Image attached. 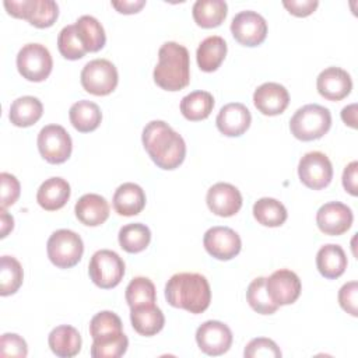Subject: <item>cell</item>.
I'll return each instance as SVG.
<instances>
[{
	"instance_id": "cell-1",
	"label": "cell",
	"mask_w": 358,
	"mask_h": 358,
	"mask_svg": "<svg viewBox=\"0 0 358 358\" xmlns=\"http://www.w3.org/2000/svg\"><path fill=\"white\" fill-rule=\"evenodd\" d=\"M141 140L150 158L161 169L172 171L178 168L186 157L183 137L162 120L147 123Z\"/></svg>"
},
{
	"instance_id": "cell-2",
	"label": "cell",
	"mask_w": 358,
	"mask_h": 358,
	"mask_svg": "<svg viewBox=\"0 0 358 358\" xmlns=\"http://www.w3.org/2000/svg\"><path fill=\"white\" fill-rule=\"evenodd\" d=\"M166 302L190 313H203L211 302V289L207 278L199 273L173 274L165 285Z\"/></svg>"
},
{
	"instance_id": "cell-3",
	"label": "cell",
	"mask_w": 358,
	"mask_h": 358,
	"mask_svg": "<svg viewBox=\"0 0 358 358\" xmlns=\"http://www.w3.org/2000/svg\"><path fill=\"white\" fill-rule=\"evenodd\" d=\"M154 81L166 91H180L190 81L189 52L178 42H165L158 50V64L154 69Z\"/></svg>"
},
{
	"instance_id": "cell-4",
	"label": "cell",
	"mask_w": 358,
	"mask_h": 358,
	"mask_svg": "<svg viewBox=\"0 0 358 358\" xmlns=\"http://www.w3.org/2000/svg\"><path fill=\"white\" fill-rule=\"evenodd\" d=\"M331 127V113L317 103H308L299 108L289 120L292 136L301 141L322 138Z\"/></svg>"
},
{
	"instance_id": "cell-5",
	"label": "cell",
	"mask_w": 358,
	"mask_h": 358,
	"mask_svg": "<svg viewBox=\"0 0 358 358\" xmlns=\"http://www.w3.org/2000/svg\"><path fill=\"white\" fill-rule=\"evenodd\" d=\"M49 260L59 268L74 267L83 257L84 243L78 234L70 229L55 231L46 243Z\"/></svg>"
},
{
	"instance_id": "cell-6",
	"label": "cell",
	"mask_w": 358,
	"mask_h": 358,
	"mask_svg": "<svg viewBox=\"0 0 358 358\" xmlns=\"http://www.w3.org/2000/svg\"><path fill=\"white\" fill-rule=\"evenodd\" d=\"M88 274L96 287L102 289L113 288L124 275V262L116 252L101 249L92 255Z\"/></svg>"
},
{
	"instance_id": "cell-7",
	"label": "cell",
	"mask_w": 358,
	"mask_h": 358,
	"mask_svg": "<svg viewBox=\"0 0 358 358\" xmlns=\"http://www.w3.org/2000/svg\"><path fill=\"white\" fill-rule=\"evenodd\" d=\"M83 88L96 96L109 95L117 85L119 74L115 64L106 59H94L81 70Z\"/></svg>"
},
{
	"instance_id": "cell-8",
	"label": "cell",
	"mask_w": 358,
	"mask_h": 358,
	"mask_svg": "<svg viewBox=\"0 0 358 358\" xmlns=\"http://www.w3.org/2000/svg\"><path fill=\"white\" fill-rule=\"evenodd\" d=\"M7 13L15 18L28 20L36 28H48L59 15V6L53 0H11L4 1Z\"/></svg>"
},
{
	"instance_id": "cell-9",
	"label": "cell",
	"mask_w": 358,
	"mask_h": 358,
	"mask_svg": "<svg viewBox=\"0 0 358 358\" xmlns=\"http://www.w3.org/2000/svg\"><path fill=\"white\" fill-rule=\"evenodd\" d=\"M52 67L53 60L50 52L41 43H27L17 55V69L28 81L41 83L46 80Z\"/></svg>"
},
{
	"instance_id": "cell-10",
	"label": "cell",
	"mask_w": 358,
	"mask_h": 358,
	"mask_svg": "<svg viewBox=\"0 0 358 358\" xmlns=\"http://www.w3.org/2000/svg\"><path fill=\"white\" fill-rule=\"evenodd\" d=\"M38 150L49 164H63L71 155V137L60 124H48L38 134Z\"/></svg>"
},
{
	"instance_id": "cell-11",
	"label": "cell",
	"mask_w": 358,
	"mask_h": 358,
	"mask_svg": "<svg viewBox=\"0 0 358 358\" xmlns=\"http://www.w3.org/2000/svg\"><path fill=\"white\" fill-rule=\"evenodd\" d=\"M298 176L306 187L320 190L330 185L333 179V165L326 154L310 151L299 159Z\"/></svg>"
},
{
	"instance_id": "cell-12",
	"label": "cell",
	"mask_w": 358,
	"mask_h": 358,
	"mask_svg": "<svg viewBox=\"0 0 358 358\" xmlns=\"http://www.w3.org/2000/svg\"><path fill=\"white\" fill-rule=\"evenodd\" d=\"M231 329L220 320H207L196 330V343L199 348L211 357L225 354L232 345Z\"/></svg>"
},
{
	"instance_id": "cell-13",
	"label": "cell",
	"mask_w": 358,
	"mask_h": 358,
	"mask_svg": "<svg viewBox=\"0 0 358 358\" xmlns=\"http://www.w3.org/2000/svg\"><path fill=\"white\" fill-rule=\"evenodd\" d=\"M232 36L243 46H257L267 36V22L256 11L246 10L238 13L231 22Z\"/></svg>"
},
{
	"instance_id": "cell-14",
	"label": "cell",
	"mask_w": 358,
	"mask_h": 358,
	"mask_svg": "<svg viewBox=\"0 0 358 358\" xmlns=\"http://www.w3.org/2000/svg\"><path fill=\"white\" fill-rule=\"evenodd\" d=\"M203 245L207 253L218 260H231L242 248L241 236L229 227H213L206 231Z\"/></svg>"
},
{
	"instance_id": "cell-15",
	"label": "cell",
	"mask_w": 358,
	"mask_h": 358,
	"mask_svg": "<svg viewBox=\"0 0 358 358\" xmlns=\"http://www.w3.org/2000/svg\"><path fill=\"white\" fill-rule=\"evenodd\" d=\"M354 221L351 208L340 201L324 203L316 213L317 228L330 236L343 235L347 232Z\"/></svg>"
},
{
	"instance_id": "cell-16",
	"label": "cell",
	"mask_w": 358,
	"mask_h": 358,
	"mask_svg": "<svg viewBox=\"0 0 358 358\" xmlns=\"http://www.w3.org/2000/svg\"><path fill=\"white\" fill-rule=\"evenodd\" d=\"M266 289L271 301L278 305H291L301 295V280L299 277L288 270L280 268L274 271L268 278H266Z\"/></svg>"
},
{
	"instance_id": "cell-17",
	"label": "cell",
	"mask_w": 358,
	"mask_h": 358,
	"mask_svg": "<svg viewBox=\"0 0 358 358\" xmlns=\"http://www.w3.org/2000/svg\"><path fill=\"white\" fill-rule=\"evenodd\" d=\"M211 213L218 217H232L242 207V194L231 183L218 182L213 185L206 196Z\"/></svg>"
},
{
	"instance_id": "cell-18",
	"label": "cell",
	"mask_w": 358,
	"mask_h": 358,
	"mask_svg": "<svg viewBox=\"0 0 358 358\" xmlns=\"http://www.w3.org/2000/svg\"><path fill=\"white\" fill-rule=\"evenodd\" d=\"M253 103L256 109L266 116L281 115L289 103V94L287 88L278 83H264L255 90Z\"/></svg>"
},
{
	"instance_id": "cell-19",
	"label": "cell",
	"mask_w": 358,
	"mask_h": 358,
	"mask_svg": "<svg viewBox=\"0 0 358 358\" xmlns=\"http://www.w3.org/2000/svg\"><path fill=\"white\" fill-rule=\"evenodd\" d=\"M217 129L227 137L242 136L252 123L249 109L241 102H231L224 105L215 119Z\"/></svg>"
},
{
	"instance_id": "cell-20",
	"label": "cell",
	"mask_w": 358,
	"mask_h": 358,
	"mask_svg": "<svg viewBox=\"0 0 358 358\" xmlns=\"http://www.w3.org/2000/svg\"><path fill=\"white\" fill-rule=\"evenodd\" d=\"M317 92L327 101H341L352 90L351 76L340 67L324 69L316 80Z\"/></svg>"
},
{
	"instance_id": "cell-21",
	"label": "cell",
	"mask_w": 358,
	"mask_h": 358,
	"mask_svg": "<svg viewBox=\"0 0 358 358\" xmlns=\"http://www.w3.org/2000/svg\"><path fill=\"white\" fill-rule=\"evenodd\" d=\"M74 213L81 224L87 227H98L108 220L109 204L101 194L87 193L76 203Z\"/></svg>"
},
{
	"instance_id": "cell-22",
	"label": "cell",
	"mask_w": 358,
	"mask_h": 358,
	"mask_svg": "<svg viewBox=\"0 0 358 358\" xmlns=\"http://www.w3.org/2000/svg\"><path fill=\"white\" fill-rule=\"evenodd\" d=\"M70 185L59 176L46 179L36 192L38 204L46 211H56L66 206L70 199Z\"/></svg>"
},
{
	"instance_id": "cell-23",
	"label": "cell",
	"mask_w": 358,
	"mask_h": 358,
	"mask_svg": "<svg viewBox=\"0 0 358 358\" xmlns=\"http://www.w3.org/2000/svg\"><path fill=\"white\" fill-rule=\"evenodd\" d=\"M113 208L119 215L131 217L137 215L145 207V193L144 190L131 182L120 185L113 194Z\"/></svg>"
},
{
	"instance_id": "cell-24",
	"label": "cell",
	"mask_w": 358,
	"mask_h": 358,
	"mask_svg": "<svg viewBox=\"0 0 358 358\" xmlns=\"http://www.w3.org/2000/svg\"><path fill=\"white\" fill-rule=\"evenodd\" d=\"M130 322L133 329L145 337L155 336L165 324V316L155 303L141 305L130 309Z\"/></svg>"
},
{
	"instance_id": "cell-25",
	"label": "cell",
	"mask_w": 358,
	"mask_h": 358,
	"mask_svg": "<svg viewBox=\"0 0 358 358\" xmlns=\"http://www.w3.org/2000/svg\"><path fill=\"white\" fill-rule=\"evenodd\" d=\"M81 336L78 330L70 324L55 327L48 337V344L52 352L60 358H71L81 350Z\"/></svg>"
},
{
	"instance_id": "cell-26",
	"label": "cell",
	"mask_w": 358,
	"mask_h": 358,
	"mask_svg": "<svg viewBox=\"0 0 358 358\" xmlns=\"http://www.w3.org/2000/svg\"><path fill=\"white\" fill-rule=\"evenodd\" d=\"M347 264L345 252L340 245L327 243L322 246L316 255V267L319 273L329 280H336L343 275Z\"/></svg>"
},
{
	"instance_id": "cell-27",
	"label": "cell",
	"mask_w": 358,
	"mask_h": 358,
	"mask_svg": "<svg viewBox=\"0 0 358 358\" xmlns=\"http://www.w3.org/2000/svg\"><path fill=\"white\" fill-rule=\"evenodd\" d=\"M227 56V42L218 35L203 39L196 50V59L200 70L206 73L215 71Z\"/></svg>"
},
{
	"instance_id": "cell-28",
	"label": "cell",
	"mask_w": 358,
	"mask_h": 358,
	"mask_svg": "<svg viewBox=\"0 0 358 358\" xmlns=\"http://www.w3.org/2000/svg\"><path fill=\"white\" fill-rule=\"evenodd\" d=\"M43 113L42 102L31 95L17 98L10 106V122L17 127H28L35 124Z\"/></svg>"
},
{
	"instance_id": "cell-29",
	"label": "cell",
	"mask_w": 358,
	"mask_h": 358,
	"mask_svg": "<svg viewBox=\"0 0 358 358\" xmlns=\"http://www.w3.org/2000/svg\"><path fill=\"white\" fill-rule=\"evenodd\" d=\"M69 117L76 130L80 133H90L98 129L102 120V112L95 102L81 99L71 105Z\"/></svg>"
},
{
	"instance_id": "cell-30",
	"label": "cell",
	"mask_w": 358,
	"mask_h": 358,
	"mask_svg": "<svg viewBox=\"0 0 358 358\" xmlns=\"http://www.w3.org/2000/svg\"><path fill=\"white\" fill-rule=\"evenodd\" d=\"M228 13L224 0H197L192 7L193 20L201 28H215L221 25Z\"/></svg>"
},
{
	"instance_id": "cell-31",
	"label": "cell",
	"mask_w": 358,
	"mask_h": 358,
	"mask_svg": "<svg viewBox=\"0 0 358 358\" xmlns=\"http://www.w3.org/2000/svg\"><path fill=\"white\" fill-rule=\"evenodd\" d=\"M214 108V98L207 91H193L182 98L180 112L190 122L207 119Z\"/></svg>"
},
{
	"instance_id": "cell-32",
	"label": "cell",
	"mask_w": 358,
	"mask_h": 358,
	"mask_svg": "<svg viewBox=\"0 0 358 358\" xmlns=\"http://www.w3.org/2000/svg\"><path fill=\"white\" fill-rule=\"evenodd\" d=\"M76 29L87 52H98L105 46L106 36L101 22L92 15H81L76 21Z\"/></svg>"
},
{
	"instance_id": "cell-33",
	"label": "cell",
	"mask_w": 358,
	"mask_h": 358,
	"mask_svg": "<svg viewBox=\"0 0 358 358\" xmlns=\"http://www.w3.org/2000/svg\"><path fill=\"white\" fill-rule=\"evenodd\" d=\"M255 220L264 227H281L288 217L284 204L273 197H262L253 204Z\"/></svg>"
},
{
	"instance_id": "cell-34",
	"label": "cell",
	"mask_w": 358,
	"mask_h": 358,
	"mask_svg": "<svg viewBox=\"0 0 358 358\" xmlns=\"http://www.w3.org/2000/svg\"><path fill=\"white\" fill-rule=\"evenodd\" d=\"M117 239L120 248L127 253H140L150 245L151 231L141 222L126 224L120 228Z\"/></svg>"
},
{
	"instance_id": "cell-35",
	"label": "cell",
	"mask_w": 358,
	"mask_h": 358,
	"mask_svg": "<svg viewBox=\"0 0 358 358\" xmlns=\"http://www.w3.org/2000/svg\"><path fill=\"white\" fill-rule=\"evenodd\" d=\"M24 280V271L20 262L13 256H1L0 259V295L7 296L15 294Z\"/></svg>"
},
{
	"instance_id": "cell-36",
	"label": "cell",
	"mask_w": 358,
	"mask_h": 358,
	"mask_svg": "<svg viewBox=\"0 0 358 358\" xmlns=\"http://www.w3.org/2000/svg\"><path fill=\"white\" fill-rule=\"evenodd\" d=\"M120 333H123V324L115 312L102 310L90 322V336L92 340H105Z\"/></svg>"
},
{
	"instance_id": "cell-37",
	"label": "cell",
	"mask_w": 358,
	"mask_h": 358,
	"mask_svg": "<svg viewBox=\"0 0 358 358\" xmlns=\"http://www.w3.org/2000/svg\"><path fill=\"white\" fill-rule=\"evenodd\" d=\"M126 302L131 308L155 303V285L147 277H134L126 287Z\"/></svg>"
},
{
	"instance_id": "cell-38",
	"label": "cell",
	"mask_w": 358,
	"mask_h": 358,
	"mask_svg": "<svg viewBox=\"0 0 358 358\" xmlns=\"http://www.w3.org/2000/svg\"><path fill=\"white\" fill-rule=\"evenodd\" d=\"M246 301L249 306L260 315H273L280 308L268 296L264 277H257L249 284L246 289Z\"/></svg>"
},
{
	"instance_id": "cell-39",
	"label": "cell",
	"mask_w": 358,
	"mask_h": 358,
	"mask_svg": "<svg viewBox=\"0 0 358 358\" xmlns=\"http://www.w3.org/2000/svg\"><path fill=\"white\" fill-rule=\"evenodd\" d=\"M57 49L67 60H78L87 53L83 42L78 38L76 25L64 27L57 36Z\"/></svg>"
},
{
	"instance_id": "cell-40",
	"label": "cell",
	"mask_w": 358,
	"mask_h": 358,
	"mask_svg": "<svg viewBox=\"0 0 358 358\" xmlns=\"http://www.w3.org/2000/svg\"><path fill=\"white\" fill-rule=\"evenodd\" d=\"M129 347V340L124 333L105 338L94 340L91 345V357L94 358H119Z\"/></svg>"
},
{
	"instance_id": "cell-41",
	"label": "cell",
	"mask_w": 358,
	"mask_h": 358,
	"mask_svg": "<svg viewBox=\"0 0 358 358\" xmlns=\"http://www.w3.org/2000/svg\"><path fill=\"white\" fill-rule=\"evenodd\" d=\"M243 355L245 358H278L281 351L271 338L257 337L246 344Z\"/></svg>"
},
{
	"instance_id": "cell-42",
	"label": "cell",
	"mask_w": 358,
	"mask_h": 358,
	"mask_svg": "<svg viewBox=\"0 0 358 358\" xmlns=\"http://www.w3.org/2000/svg\"><path fill=\"white\" fill-rule=\"evenodd\" d=\"M20 192H21V186L18 179L8 172H1L0 173V207L6 210L7 207L13 206L18 200Z\"/></svg>"
},
{
	"instance_id": "cell-43",
	"label": "cell",
	"mask_w": 358,
	"mask_h": 358,
	"mask_svg": "<svg viewBox=\"0 0 358 358\" xmlns=\"http://www.w3.org/2000/svg\"><path fill=\"white\" fill-rule=\"evenodd\" d=\"M28 354V345L25 340L15 333H4L0 338V355L25 358Z\"/></svg>"
},
{
	"instance_id": "cell-44",
	"label": "cell",
	"mask_w": 358,
	"mask_h": 358,
	"mask_svg": "<svg viewBox=\"0 0 358 358\" xmlns=\"http://www.w3.org/2000/svg\"><path fill=\"white\" fill-rule=\"evenodd\" d=\"M357 299H358V282L350 281L344 284L338 291V303L351 316H357Z\"/></svg>"
},
{
	"instance_id": "cell-45",
	"label": "cell",
	"mask_w": 358,
	"mask_h": 358,
	"mask_svg": "<svg viewBox=\"0 0 358 358\" xmlns=\"http://www.w3.org/2000/svg\"><path fill=\"white\" fill-rule=\"evenodd\" d=\"M282 6L295 17H308L319 6L317 0H284Z\"/></svg>"
},
{
	"instance_id": "cell-46",
	"label": "cell",
	"mask_w": 358,
	"mask_h": 358,
	"mask_svg": "<svg viewBox=\"0 0 358 358\" xmlns=\"http://www.w3.org/2000/svg\"><path fill=\"white\" fill-rule=\"evenodd\" d=\"M357 171H358V162L352 161L350 162L343 172V186L345 192H348L351 196H357Z\"/></svg>"
},
{
	"instance_id": "cell-47",
	"label": "cell",
	"mask_w": 358,
	"mask_h": 358,
	"mask_svg": "<svg viewBox=\"0 0 358 358\" xmlns=\"http://www.w3.org/2000/svg\"><path fill=\"white\" fill-rule=\"evenodd\" d=\"M145 6L144 0H131V1H112V7H115L122 14H134L138 13Z\"/></svg>"
},
{
	"instance_id": "cell-48",
	"label": "cell",
	"mask_w": 358,
	"mask_h": 358,
	"mask_svg": "<svg viewBox=\"0 0 358 358\" xmlns=\"http://www.w3.org/2000/svg\"><path fill=\"white\" fill-rule=\"evenodd\" d=\"M341 119L345 124L355 129L357 127V103H351L341 110Z\"/></svg>"
},
{
	"instance_id": "cell-49",
	"label": "cell",
	"mask_w": 358,
	"mask_h": 358,
	"mask_svg": "<svg viewBox=\"0 0 358 358\" xmlns=\"http://www.w3.org/2000/svg\"><path fill=\"white\" fill-rule=\"evenodd\" d=\"M0 238H6L7 234L14 228V218L3 208L0 210Z\"/></svg>"
}]
</instances>
